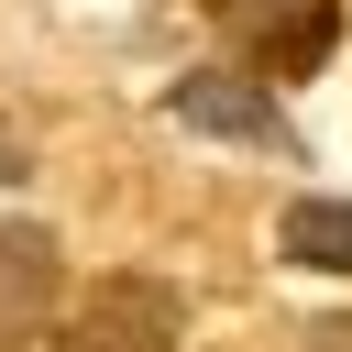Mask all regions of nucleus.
<instances>
[{
	"instance_id": "nucleus-1",
	"label": "nucleus",
	"mask_w": 352,
	"mask_h": 352,
	"mask_svg": "<svg viewBox=\"0 0 352 352\" xmlns=\"http://www.w3.org/2000/svg\"><path fill=\"white\" fill-rule=\"evenodd\" d=\"M176 330H187V297L165 275H99L88 297H66L44 352H176Z\"/></svg>"
},
{
	"instance_id": "nucleus-2",
	"label": "nucleus",
	"mask_w": 352,
	"mask_h": 352,
	"mask_svg": "<svg viewBox=\"0 0 352 352\" xmlns=\"http://www.w3.org/2000/svg\"><path fill=\"white\" fill-rule=\"evenodd\" d=\"M66 319V253L44 220H0V352H33Z\"/></svg>"
},
{
	"instance_id": "nucleus-3",
	"label": "nucleus",
	"mask_w": 352,
	"mask_h": 352,
	"mask_svg": "<svg viewBox=\"0 0 352 352\" xmlns=\"http://www.w3.org/2000/svg\"><path fill=\"white\" fill-rule=\"evenodd\" d=\"M209 11L242 33V55L264 77H319L341 44V0H209Z\"/></svg>"
},
{
	"instance_id": "nucleus-4",
	"label": "nucleus",
	"mask_w": 352,
	"mask_h": 352,
	"mask_svg": "<svg viewBox=\"0 0 352 352\" xmlns=\"http://www.w3.org/2000/svg\"><path fill=\"white\" fill-rule=\"evenodd\" d=\"M176 121H187V132H220V143H286L275 99H264L253 77H220V66L176 77Z\"/></svg>"
},
{
	"instance_id": "nucleus-5",
	"label": "nucleus",
	"mask_w": 352,
	"mask_h": 352,
	"mask_svg": "<svg viewBox=\"0 0 352 352\" xmlns=\"http://www.w3.org/2000/svg\"><path fill=\"white\" fill-rule=\"evenodd\" d=\"M275 242H286V264H319V275H352V198H286Z\"/></svg>"
}]
</instances>
